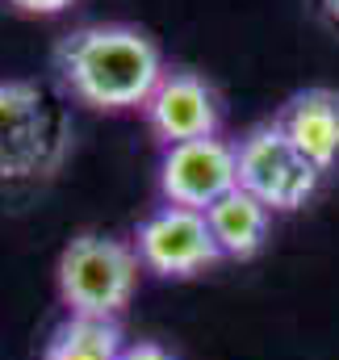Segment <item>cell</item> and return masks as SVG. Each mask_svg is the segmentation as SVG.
Here are the masks:
<instances>
[{"mask_svg":"<svg viewBox=\"0 0 339 360\" xmlns=\"http://www.w3.org/2000/svg\"><path fill=\"white\" fill-rule=\"evenodd\" d=\"M63 89L92 109H143L164 80L160 46L134 25H84L55 51Z\"/></svg>","mask_w":339,"mask_h":360,"instance_id":"1","label":"cell"},{"mask_svg":"<svg viewBox=\"0 0 339 360\" xmlns=\"http://www.w3.org/2000/svg\"><path fill=\"white\" fill-rule=\"evenodd\" d=\"M72 151V113L42 80L0 84V193L51 180Z\"/></svg>","mask_w":339,"mask_h":360,"instance_id":"2","label":"cell"},{"mask_svg":"<svg viewBox=\"0 0 339 360\" xmlns=\"http://www.w3.org/2000/svg\"><path fill=\"white\" fill-rule=\"evenodd\" d=\"M139 285V252L109 235H80L59 256V297L72 314L117 319Z\"/></svg>","mask_w":339,"mask_h":360,"instance_id":"3","label":"cell"},{"mask_svg":"<svg viewBox=\"0 0 339 360\" xmlns=\"http://www.w3.org/2000/svg\"><path fill=\"white\" fill-rule=\"evenodd\" d=\"M235 160H239V188L276 214L302 210L323 184V168L306 151H298V143L276 122L255 126L235 147Z\"/></svg>","mask_w":339,"mask_h":360,"instance_id":"4","label":"cell"},{"mask_svg":"<svg viewBox=\"0 0 339 360\" xmlns=\"http://www.w3.org/2000/svg\"><path fill=\"white\" fill-rule=\"evenodd\" d=\"M134 252L139 264L155 276H197V272L214 269L222 260L210 222L201 210H184V205H160L155 214H147L134 231Z\"/></svg>","mask_w":339,"mask_h":360,"instance_id":"5","label":"cell"},{"mask_svg":"<svg viewBox=\"0 0 339 360\" xmlns=\"http://www.w3.org/2000/svg\"><path fill=\"white\" fill-rule=\"evenodd\" d=\"M231 188H239V160H235V147L226 139L214 134V139H193V143L164 147L160 193H164L168 205H184V210L205 214Z\"/></svg>","mask_w":339,"mask_h":360,"instance_id":"6","label":"cell"},{"mask_svg":"<svg viewBox=\"0 0 339 360\" xmlns=\"http://www.w3.org/2000/svg\"><path fill=\"white\" fill-rule=\"evenodd\" d=\"M143 113H147L151 134L164 147L193 143V139H214L218 122H222L214 89L193 72H164V80L155 84L151 101L143 105Z\"/></svg>","mask_w":339,"mask_h":360,"instance_id":"7","label":"cell"},{"mask_svg":"<svg viewBox=\"0 0 339 360\" xmlns=\"http://www.w3.org/2000/svg\"><path fill=\"white\" fill-rule=\"evenodd\" d=\"M276 126L306 151L323 172L339 164V92L331 89H306L298 92L281 113Z\"/></svg>","mask_w":339,"mask_h":360,"instance_id":"8","label":"cell"},{"mask_svg":"<svg viewBox=\"0 0 339 360\" xmlns=\"http://www.w3.org/2000/svg\"><path fill=\"white\" fill-rule=\"evenodd\" d=\"M268 218H272V210L260 205L243 188H231L222 201H214L205 210V222H210V235H214L222 260H252L268 239Z\"/></svg>","mask_w":339,"mask_h":360,"instance_id":"9","label":"cell"},{"mask_svg":"<svg viewBox=\"0 0 339 360\" xmlns=\"http://www.w3.org/2000/svg\"><path fill=\"white\" fill-rule=\"evenodd\" d=\"M126 340L117 319H88L72 314L63 327H55L42 360H122Z\"/></svg>","mask_w":339,"mask_h":360,"instance_id":"10","label":"cell"},{"mask_svg":"<svg viewBox=\"0 0 339 360\" xmlns=\"http://www.w3.org/2000/svg\"><path fill=\"white\" fill-rule=\"evenodd\" d=\"M122 360H176L168 348H160V344H147V340H139V344H126V352Z\"/></svg>","mask_w":339,"mask_h":360,"instance_id":"11","label":"cell"},{"mask_svg":"<svg viewBox=\"0 0 339 360\" xmlns=\"http://www.w3.org/2000/svg\"><path fill=\"white\" fill-rule=\"evenodd\" d=\"M8 4L21 13H34V17H51V13H63L72 0H8Z\"/></svg>","mask_w":339,"mask_h":360,"instance_id":"12","label":"cell"},{"mask_svg":"<svg viewBox=\"0 0 339 360\" xmlns=\"http://www.w3.org/2000/svg\"><path fill=\"white\" fill-rule=\"evenodd\" d=\"M319 4H323V13H327V17L339 25V0H319Z\"/></svg>","mask_w":339,"mask_h":360,"instance_id":"13","label":"cell"}]
</instances>
